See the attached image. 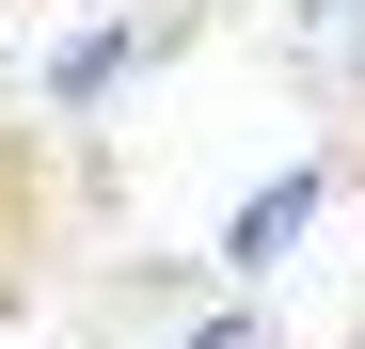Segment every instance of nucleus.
<instances>
[{"label": "nucleus", "mask_w": 365, "mask_h": 349, "mask_svg": "<svg viewBox=\"0 0 365 349\" xmlns=\"http://www.w3.org/2000/svg\"><path fill=\"white\" fill-rule=\"evenodd\" d=\"M302 207H318V174H302V159H286V174H270V191H255V207H238V222H222V270H270V254L302 239Z\"/></svg>", "instance_id": "obj_1"}, {"label": "nucleus", "mask_w": 365, "mask_h": 349, "mask_svg": "<svg viewBox=\"0 0 365 349\" xmlns=\"http://www.w3.org/2000/svg\"><path fill=\"white\" fill-rule=\"evenodd\" d=\"M111 80H128V32H80L64 64H48V95H64V111H80V95H111Z\"/></svg>", "instance_id": "obj_2"}, {"label": "nucleus", "mask_w": 365, "mask_h": 349, "mask_svg": "<svg viewBox=\"0 0 365 349\" xmlns=\"http://www.w3.org/2000/svg\"><path fill=\"white\" fill-rule=\"evenodd\" d=\"M191 349H270V333H238V318H222V333H191Z\"/></svg>", "instance_id": "obj_3"}]
</instances>
